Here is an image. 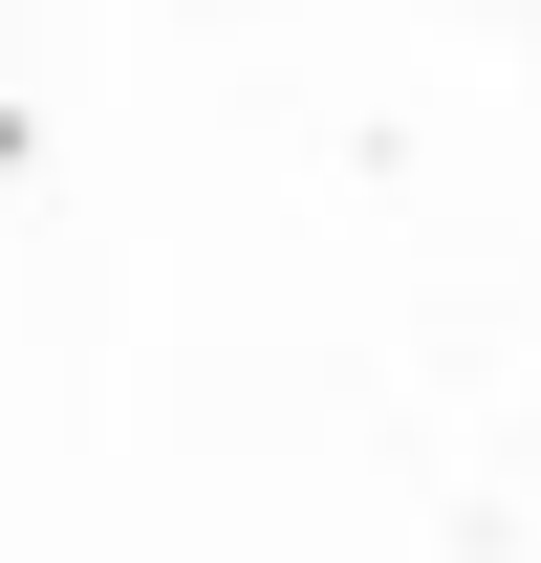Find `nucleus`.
Returning a JSON list of instances; mask_svg holds the SVG:
<instances>
[]
</instances>
